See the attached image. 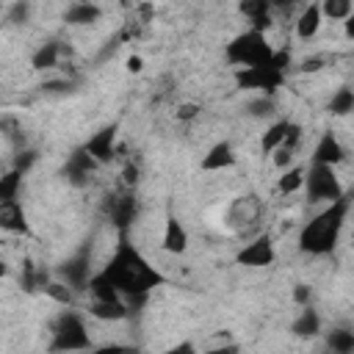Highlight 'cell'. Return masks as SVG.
Here are the masks:
<instances>
[{
	"label": "cell",
	"instance_id": "ffe728a7",
	"mask_svg": "<svg viewBox=\"0 0 354 354\" xmlns=\"http://www.w3.org/2000/svg\"><path fill=\"white\" fill-rule=\"evenodd\" d=\"M246 116L252 119H260V122H271L277 119V102L271 94H257L246 102Z\"/></svg>",
	"mask_w": 354,
	"mask_h": 354
},
{
	"label": "cell",
	"instance_id": "cb8c5ba5",
	"mask_svg": "<svg viewBox=\"0 0 354 354\" xmlns=\"http://www.w3.org/2000/svg\"><path fill=\"white\" fill-rule=\"evenodd\" d=\"M285 130H288V122H285V119H271V122H268V127H266V133H263V138H260L263 155H268L271 149H277V147L282 144Z\"/></svg>",
	"mask_w": 354,
	"mask_h": 354
},
{
	"label": "cell",
	"instance_id": "603a6c76",
	"mask_svg": "<svg viewBox=\"0 0 354 354\" xmlns=\"http://www.w3.org/2000/svg\"><path fill=\"white\" fill-rule=\"evenodd\" d=\"M318 8H321V17H324V19L343 22V19L351 17V11H354V0H321Z\"/></svg>",
	"mask_w": 354,
	"mask_h": 354
},
{
	"label": "cell",
	"instance_id": "ba28073f",
	"mask_svg": "<svg viewBox=\"0 0 354 354\" xmlns=\"http://www.w3.org/2000/svg\"><path fill=\"white\" fill-rule=\"evenodd\" d=\"M235 163H238V155H235L232 144L230 141H216L205 152V158L199 160V169L202 171H224V169H232Z\"/></svg>",
	"mask_w": 354,
	"mask_h": 354
},
{
	"label": "cell",
	"instance_id": "2e32d148",
	"mask_svg": "<svg viewBox=\"0 0 354 354\" xmlns=\"http://www.w3.org/2000/svg\"><path fill=\"white\" fill-rule=\"evenodd\" d=\"M127 313L130 310H127V304L119 296H113V299H94L91 307H88V315H94L97 321H122Z\"/></svg>",
	"mask_w": 354,
	"mask_h": 354
},
{
	"label": "cell",
	"instance_id": "836d02e7",
	"mask_svg": "<svg viewBox=\"0 0 354 354\" xmlns=\"http://www.w3.org/2000/svg\"><path fill=\"white\" fill-rule=\"evenodd\" d=\"M268 6H271V14H290L296 0H268Z\"/></svg>",
	"mask_w": 354,
	"mask_h": 354
},
{
	"label": "cell",
	"instance_id": "d6a6232c",
	"mask_svg": "<svg viewBox=\"0 0 354 354\" xmlns=\"http://www.w3.org/2000/svg\"><path fill=\"white\" fill-rule=\"evenodd\" d=\"M310 296H313V290H310V285H304V282H299L296 288H293V301L296 304H310Z\"/></svg>",
	"mask_w": 354,
	"mask_h": 354
},
{
	"label": "cell",
	"instance_id": "5b68a950",
	"mask_svg": "<svg viewBox=\"0 0 354 354\" xmlns=\"http://www.w3.org/2000/svg\"><path fill=\"white\" fill-rule=\"evenodd\" d=\"M100 169V163L86 152V149H75L69 158H66V166H64V180L72 185V188H86L91 183V174Z\"/></svg>",
	"mask_w": 354,
	"mask_h": 354
},
{
	"label": "cell",
	"instance_id": "7c38bea8",
	"mask_svg": "<svg viewBox=\"0 0 354 354\" xmlns=\"http://www.w3.org/2000/svg\"><path fill=\"white\" fill-rule=\"evenodd\" d=\"M260 213H263V205L257 202V196H241L232 202V210H230V224H235L238 230L260 221Z\"/></svg>",
	"mask_w": 354,
	"mask_h": 354
},
{
	"label": "cell",
	"instance_id": "d4e9b609",
	"mask_svg": "<svg viewBox=\"0 0 354 354\" xmlns=\"http://www.w3.org/2000/svg\"><path fill=\"white\" fill-rule=\"evenodd\" d=\"M19 188H22V171L19 169H11L0 177V202H8V199H17L19 196Z\"/></svg>",
	"mask_w": 354,
	"mask_h": 354
},
{
	"label": "cell",
	"instance_id": "7402d4cb",
	"mask_svg": "<svg viewBox=\"0 0 354 354\" xmlns=\"http://www.w3.org/2000/svg\"><path fill=\"white\" fill-rule=\"evenodd\" d=\"M326 346L332 348V354H351L354 351V332L346 326H335L326 332Z\"/></svg>",
	"mask_w": 354,
	"mask_h": 354
},
{
	"label": "cell",
	"instance_id": "e0dca14e",
	"mask_svg": "<svg viewBox=\"0 0 354 354\" xmlns=\"http://www.w3.org/2000/svg\"><path fill=\"white\" fill-rule=\"evenodd\" d=\"M304 166H288V169H282L279 171V177H277V191L282 194V196H293V194H299L301 188H304Z\"/></svg>",
	"mask_w": 354,
	"mask_h": 354
},
{
	"label": "cell",
	"instance_id": "4dcf8cb0",
	"mask_svg": "<svg viewBox=\"0 0 354 354\" xmlns=\"http://www.w3.org/2000/svg\"><path fill=\"white\" fill-rule=\"evenodd\" d=\"M321 69H324V58H321V55H307V58L299 61V72H301V75H315V72H321Z\"/></svg>",
	"mask_w": 354,
	"mask_h": 354
},
{
	"label": "cell",
	"instance_id": "83f0119b",
	"mask_svg": "<svg viewBox=\"0 0 354 354\" xmlns=\"http://www.w3.org/2000/svg\"><path fill=\"white\" fill-rule=\"evenodd\" d=\"M8 22L11 25H28L30 22V0H14L8 8Z\"/></svg>",
	"mask_w": 354,
	"mask_h": 354
},
{
	"label": "cell",
	"instance_id": "277c9868",
	"mask_svg": "<svg viewBox=\"0 0 354 354\" xmlns=\"http://www.w3.org/2000/svg\"><path fill=\"white\" fill-rule=\"evenodd\" d=\"M53 335H55L53 348L75 351V348H86V346H91V343H88V335H86V326H83L80 315H75V313H64V315L58 318Z\"/></svg>",
	"mask_w": 354,
	"mask_h": 354
},
{
	"label": "cell",
	"instance_id": "4316f807",
	"mask_svg": "<svg viewBox=\"0 0 354 354\" xmlns=\"http://www.w3.org/2000/svg\"><path fill=\"white\" fill-rule=\"evenodd\" d=\"M72 91H75V80H69V77H55V80L41 83V94H47V97H66Z\"/></svg>",
	"mask_w": 354,
	"mask_h": 354
},
{
	"label": "cell",
	"instance_id": "d590c367",
	"mask_svg": "<svg viewBox=\"0 0 354 354\" xmlns=\"http://www.w3.org/2000/svg\"><path fill=\"white\" fill-rule=\"evenodd\" d=\"M6 274H8V263H3V260H0V279H3Z\"/></svg>",
	"mask_w": 354,
	"mask_h": 354
},
{
	"label": "cell",
	"instance_id": "3957f363",
	"mask_svg": "<svg viewBox=\"0 0 354 354\" xmlns=\"http://www.w3.org/2000/svg\"><path fill=\"white\" fill-rule=\"evenodd\" d=\"M307 191V199L310 202H337L343 199V185L335 174V166H324V163H313L307 171H304V188Z\"/></svg>",
	"mask_w": 354,
	"mask_h": 354
},
{
	"label": "cell",
	"instance_id": "52a82bcc",
	"mask_svg": "<svg viewBox=\"0 0 354 354\" xmlns=\"http://www.w3.org/2000/svg\"><path fill=\"white\" fill-rule=\"evenodd\" d=\"M83 149H86L100 166L111 163V160L116 158V127H102V130H97V133L86 141Z\"/></svg>",
	"mask_w": 354,
	"mask_h": 354
},
{
	"label": "cell",
	"instance_id": "f1b7e54d",
	"mask_svg": "<svg viewBox=\"0 0 354 354\" xmlns=\"http://www.w3.org/2000/svg\"><path fill=\"white\" fill-rule=\"evenodd\" d=\"M268 155H271V160H274V166H277L279 171L296 163V149H288V147H282V144H279L277 149H271Z\"/></svg>",
	"mask_w": 354,
	"mask_h": 354
},
{
	"label": "cell",
	"instance_id": "ac0fdd59",
	"mask_svg": "<svg viewBox=\"0 0 354 354\" xmlns=\"http://www.w3.org/2000/svg\"><path fill=\"white\" fill-rule=\"evenodd\" d=\"M0 230H8V232H22L25 230V216H22V207H19L17 199L0 202Z\"/></svg>",
	"mask_w": 354,
	"mask_h": 354
},
{
	"label": "cell",
	"instance_id": "f546056e",
	"mask_svg": "<svg viewBox=\"0 0 354 354\" xmlns=\"http://www.w3.org/2000/svg\"><path fill=\"white\" fill-rule=\"evenodd\" d=\"M199 113H202L199 102H180L174 108V119L177 122H194V119H199Z\"/></svg>",
	"mask_w": 354,
	"mask_h": 354
},
{
	"label": "cell",
	"instance_id": "9a60e30c",
	"mask_svg": "<svg viewBox=\"0 0 354 354\" xmlns=\"http://www.w3.org/2000/svg\"><path fill=\"white\" fill-rule=\"evenodd\" d=\"M321 315H318V310H313L310 304H304L301 307V313L293 318V324H290V332L296 335V337H318L321 335Z\"/></svg>",
	"mask_w": 354,
	"mask_h": 354
},
{
	"label": "cell",
	"instance_id": "e575fe53",
	"mask_svg": "<svg viewBox=\"0 0 354 354\" xmlns=\"http://www.w3.org/2000/svg\"><path fill=\"white\" fill-rule=\"evenodd\" d=\"M124 66H127V72L138 75V72H144V58H141V55H130V58L124 61Z\"/></svg>",
	"mask_w": 354,
	"mask_h": 354
},
{
	"label": "cell",
	"instance_id": "8992f818",
	"mask_svg": "<svg viewBox=\"0 0 354 354\" xmlns=\"http://www.w3.org/2000/svg\"><path fill=\"white\" fill-rule=\"evenodd\" d=\"M235 260H238L241 266H249V268H266V266H271V263L277 260V252H274L271 238L260 235V238L249 241V243L235 254Z\"/></svg>",
	"mask_w": 354,
	"mask_h": 354
},
{
	"label": "cell",
	"instance_id": "9c48e42d",
	"mask_svg": "<svg viewBox=\"0 0 354 354\" xmlns=\"http://www.w3.org/2000/svg\"><path fill=\"white\" fill-rule=\"evenodd\" d=\"M100 17H102V8L94 0H72L64 11V22L72 28L94 25V22H100Z\"/></svg>",
	"mask_w": 354,
	"mask_h": 354
},
{
	"label": "cell",
	"instance_id": "5bb4252c",
	"mask_svg": "<svg viewBox=\"0 0 354 354\" xmlns=\"http://www.w3.org/2000/svg\"><path fill=\"white\" fill-rule=\"evenodd\" d=\"M238 8L252 22V30L266 33L271 28V6H268V0H241Z\"/></svg>",
	"mask_w": 354,
	"mask_h": 354
},
{
	"label": "cell",
	"instance_id": "484cf974",
	"mask_svg": "<svg viewBox=\"0 0 354 354\" xmlns=\"http://www.w3.org/2000/svg\"><path fill=\"white\" fill-rule=\"evenodd\" d=\"M41 290H44L50 299H55L58 304H64V307L75 301V293H72V285H69V282H58V279H55V282H44Z\"/></svg>",
	"mask_w": 354,
	"mask_h": 354
},
{
	"label": "cell",
	"instance_id": "1f68e13d",
	"mask_svg": "<svg viewBox=\"0 0 354 354\" xmlns=\"http://www.w3.org/2000/svg\"><path fill=\"white\" fill-rule=\"evenodd\" d=\"M138 180H141V169H138L133 160H127L124 169H122V183H124V185H136Z\"/></svg>",
	"mask_w": 354,
	"mask_h": 354
},
{
	"label": "cell",
	"instance_id": "6da1fadb",
	"mask_svg": "<svg viewBox=\"0 0 354 354\" xmlns=\"http://www.w3.org/2000/svg\"><path fill=\"white\" fill-rule=\"evenodd\" d=\"M343 213H346V205H343V199H337V202L329 205L326 213L313 218L301 230V238H299L301 249L310 252V254H326L335 246V241H337V230L343 224Z\"/></svg>",
	"mask_w": 354,
	"mask_h": 354
},
{
	"label": "cell",
	"instance_id": "44dd1931",
	"mask_svg": "<svg viewBox=\"0 0 354 354\" xmlns=\"http://www.w3.org/2000/svg\"><path fill=\"white\" fill-rule=\"evenodd\" d=\"M326 111H329L332 116H337V119L348 116V113L354 111V91H351V86H340V88H337V91L329 97Z\"/></svg>",
	"mask_w": 354,
	"mask_h": 354
},
{
	"label": "cell",
	"instance_id": "d6986e66",
	"mask_svg": "<svg viewBox=\"0 0 354 354\" xmlns=\"http://www.w3.org/2000/svg\"><path fill=\"white\" fill-rule=\"evenodd\" d=\"M61 53H64V50H61L58 41H47V44H41V47L30 55V66L39 69V72H41V69H55L58 61H61Z\"/></svg>",
	"mask_w": 354,
	"mask_h": 354
},
{
	"label": "cell",
	"instance_id": "30bf717a",
	"mask_svg": "<svg viewBox=\"0 0 354 354\" xmlns=\"http://www.w3.org/2000/svg\"><path fill=\"white\" fill-rule=\"evenodd\" d=\"M346 160V147L340 144V138L335 133H324L318 138V144L313 147V163H324V166H337Z\"/></svg>",
	"mask_w": 354,
	"mask_h": 354
},
{
	"label": "cell",
	"instance_id": "7a4b0ae2",
	"mask_svg": "<svg viewBox=\"0 0 354 354\" xmlns=\"http://www.w3.org/2000/svg\"><path fill=\"white\" fill-rule=\"evenodd\" d=\"M227 58L238 66H263L274 61V53L266 41V33L260 30H246L238 39H232V44L227 47Z\"/></svg>",
	"mask_w": 354,
	"mask_h": 354
},
{
	"label": "cell",
	"instance_id": "4fadbf2b",
	"mask_svg": "<svg viewBox=\"0 0 354 354\" xmlns=\"http://www.w3.org/2000/svg\"><path fill=\"white\" fill-rule=\"evenodd\" d=\"M160 249L166 254H183L188 249V230L177 218H166L163 235H160Z\"/></svg>",
	"mask_w": 354,
	"mask_h": 354
},
{
	"label": "cell",
	"instance_id": "8fae6325",
	"mask_svg": "<svg viewBox=\"0 0 354 354\" xmlns=\"http://www.w3.org/2000/svg\"><path fill=\"white\" fill-rule=\"evenodd\" d=\"M321 25H324V17H321V8H318V3H307V6L299 11L296 22H293L296 39H299V41H313V39L318 36Z\"/></svg>",
	"mask_w": 354,
	"mask_h": 354
}]
</instances>
